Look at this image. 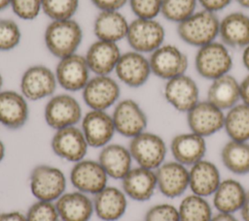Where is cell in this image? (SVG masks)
Wrapping results in <instances>:
<instances>
[{"mask_svg":"<svg viewBox=\"0 0 249 221\" xmlns=\"http://www.w3.org/2000/svg\"><path fill=\"white\" fill-rule=\"evenodd\" d=\"M121 181L126 197L136 202L150 200L158 189L156 172L139 166L131 168Z\"/></svg>","mask_w":249,"mask_h":221,"instance_id":"7402d4cb","label":"cell"},{"mask_svg":"<svg viewBox=\"0 0 249 221\" xmlns=\"http://www.w3.org/2000/svg\"><path fill=\"white\" fill-rule=\"evenodd\" d=\"M235 2L244 9H249V0H235Z\"/></svg>","mask_w":249,"mask_h":221,"instance_id":"816d5d0a","label":"cell"},{"mask_svg":"<svg viewBox=\"0 0 249 221\" xmlns=\"http://www.w3.org/2000/svg\"><path fill=\"white\" fill-rule=\"evenodd\" d=\"M223 165L232 174L249 173V142L230 140L221 150Z\"/></svg>","mask_w":249,"mask_h":221,"instance_id":"d6a6232c","label":"cell"},{"mask_svg":"<svg viewBox=\"0 0 249 221\" xmlns=\"http://www.w3.org/2000/svg\"><path fill=\"white\" fill-rule=\"evenodd\" d=\"M241 59H242V63H243L244 67L249 72V46H247L246 47L243 48Z\"/></svg>","mask_w":249,"mask_h":221,"instance_id":"c3c4849f","label":"cell"},{"mask_svg":"<svg viewBox=\"0 0 249 221\" xmlns=\"http://www.w3.org/2000/svg\"><path fill=\"white\" fill-rule=\"evenodd\" d=\"M178 211L180 221H210L213 216L206 199L194 193L181 201Z\"/></svg>","mask_w":249,"mask_h":221,"instance_id":"836d02e7","label":"cell"},{"mask_svg":"<svg viewBox=\"0 0 249 221\" xmlns=\"http://www.w3.org/2000/svg\"><path fill=\"white\" fill-rule=\"evenodd\" d=\"M114 73L124 85L137 88L144 85L152 75L149 58L140 52H122Z\"/></svg>","mask_w":249,"mask_h":221,"instance_id":"9a60e30c","label":"cell"},{"mask_svg":"<svg viewBox=\"0 0 249 221\" xmlns=\"http://www.w3.org/2000/svg\"><path fill=\"white\" fill-rule=\"evenodd\" d=\"M157 186L165 197H180L189 188V170L177 161L163 162L156 171Z\"/></svg>","mask_w":249,"mask_h":221,"instance_id":"d6986e66","label":"cell"},{"mask_svg":"<svg viewBox=\"0 0 249 221\" xmlns=\"http://www.w3.org/2000/svg\"><path fill=\"white\" fill-rule=\"evenodd\" d=\"M0 221H27L25 213L18 210L0 212Z\"/></svg>","mask_w":249,"mask_h":221,"instance_id":"ee69618b","label":"cell"},{"mask_svg":"<svg viewBox=\"0 0 249 221\" xmlns=\"http://www.w3.org/2000/svg\"><path fill=\"white\" fill-rule=\"evenodd\" d=\"M21 40L18 24L10 18H0V51L16 48Z\"/></svg>","mask_w":249,"mask_h":221,"instance_id":"8d00e7d4","label":"cell"},{"mask_svg":"<svg viewBox=\"0 0 249 221\" xmlns=\"http://www.w3.org/2000/svg\"><path fill=\"white\" fill-rule=\"evenodd\" d=\"M165 29L156 18L135 17L129 22L125 40L131 50L152 53L164 44Z\"/></svg>","mask_w":249,"mask_h":221,"instance_id":"5b68a950","label":"cell"},{"mask_svg":"<svg viewBox=\"0 0 249 221\" xmlns=\"http://www.w3.org/2000/svg\"><path fill=\"white\" fill-rule=\"evenodd\" d=\"M3 83H4V79H3V77H2V75L0 74V91L2 90V86H3Z\"/></svg>","mask_w":249,"mask_h":221,"instance_id":"f5cc1de1","label":"cell"},{"mask_svg":"<svg viewBox=\"0 0 249 221\" xmlns=\"http://www.w3.org/2000/svg\"><path fill=\"white\" fill-rule=\"evenodd\" d=\"M25 215L27 221H61L54 202L36 200Z\"/></svg>","mask_w":249,"mask_h":221,"instance_id":"74e56055","label":"cell"},{"mask_svg":"<svg viewBox=\"0 0 249 221\" xmlns=\"http://www.w3.org/2000/svg\"><path fill=\"white\" fill-rule=\"evenodd\" d=\"M121 88L118 81L109 76L90 78L82 90L84 103L89 110H107L115 106L120 98Z\"/></svg>","mask_w":249,"mask_h":221,"instance_id":"30bf717a","label":"cell"},{"mask_svg":"<svg viewBox=\"0 0 249 221\" xmlns=\"http://www.w3.org/2000/svg\"><path fill=\"white\" fill-rule=\"evenodd\" d=\"M54 203L61 221H89L94 213L92 199L77 190L65 192Z\"/></svg>","mask_w":249,"mask_h":221,"instance_id":"484cf974","label":"cell"},{"mask_svg":"<svg viewBox=\"0 0 249 221\" xmlns=\"http://www.w3.org/2000/svg\"><path fill=\"white\" fill-rule=\"evenodd\" d=\"M97 161L109 178L122 180L132 168L133 160L128 147L110 142L101 148Z\"/></svg>","mask_w":249,"mask_h":221,"instance_id":"4316f807","label":"cell"},{"mask_svg":"<svg viewBox=\"0 0 249 221\" xmlns=\"http://www.w3.org/2000/svg\"><path fill=\"white\" fill-rule=\"evenodd\" d=\"M210 221H238L232 213H224L218 212L216 215H213Z\"/></svg>","mask_w":249,"mask_h":221,"instance_id":"bcb514c9","label":"cell"},{"mask_svg":"<svg viewBox=\"0 0 249 221\" xmlns=\"http://www.w3.org/2000/svg\"><path fill=\"white\" fill-rule=\"evenodd\" d=\"M144 221H180L179 211L173 205L158 204L146 211Z\"/></svg>","mask_w":249,"mask_h":221,"instance_id":"60d3db41","label":"cell"},{"mask_svg":"<svg viewBox=\"0 0 249 221\" xmlns=\"http://www.w3.org/2000/svg\"><path fill=\"white\" fill-rule=\"evenodd\" d=\"M67 180L64 173L51 165L35 166L29 174V189L36 200L55 202L65 193Z\"/></svg>","mask_w":249,"mask_h":221,"instance_id":"277c9868","label":"cell"},{"mask_svg":"<svg viewBox=\"0 0 249 221\" xmlns=\"http://www.w3.org/2000/svg\"><path fill=\"white\" fill-rule=\"evenodd\" d=\"M5 154H6V147L4 142L0 140V164L2 163V161L5 158Z\"/></svg>","mask_w":249,"mask_h":221,"instance_id":"681fc988","label":"cell"},{"mask_svg":"<svg viewBox=\"0 0 249 221\" xmlns=\"http://www.w3.org/2000/svg\"><path fill=\"white\" fill-rule=\"evenodd\" d=\"M232 0H197V4H199L203 10L217 13L225 8H227Z\"/></svg>","mask_w":249,"mask_h":221,"instance_id":"7bdbcfd3","label":"cell"},{"mask_svg":"<svg viewBox=\"0 0 249 221\" xmlns=\"http://www.w3.org/2000/svg\"><path fill=\"white\" fill-rule=\"evenodd\" d=\"M58 60L54 70L57 84L69 92L82 91L90 79L85 56L76 52Z\"/></svg>","mask_w":249,"mask_h":221,"instance_id":"5bb4252c","label":"cell"},{"mask_svg":"<svg viewBox=\"0 0 249 221\" xmlns=\"http://www.w3.org/2000/svg\"><path fill=\"white\" fill-rule=\"evenodd\" d=\"M129 22L120 11H101L93 21V33L97 40L117 43L125 39Z\"/></svg>","mask_w":249,"mask_h":221,"instance_id":"f1b7e54d","label":"cell"},{"mask_svg":"<svg viewBox=\"0 0 249 221\" xmlns=\"http://www.w3.org/2000/svg\"><path fill=\"white\" fill-rule=\"evenodd\" d=\"M195 67L203 79L213 80L230 73L232 57L229 47L221 41H214L197 48Z\"/></svg>","mask_w":249,"mask_h":221,"instance_id":"3957f363","label":"cell"},{"mask_svg":"<svg viewBox=\"0 0 249 221\" xmlns=\"http://www.w3.org/2000/svg\"><path fill=\"white\" fill-rule=\"evenodd\" d=\"M240 212L243 221H249V192L246 193V197L240 208Z\"/></svg>","mask_w":249,"mask_h":221,"instance_id":"7dc6e473","label":"cell"},{"mask_svg":"<svg viewBox=\"0 0 249 221\" xmlns=\"http://www.w3.org/2000/svg\"><path fill=\"white\" fill-rule=\"evenodd\" d=\"M81 130L89 147L102 148L116 134L112 115L106 110H89L81 120Z\"/></svg>","mask_w":249,"mask_h":221,"instance_id":"2e32d148","label":"cell"},{"mask_svg":"<svg viewBox=\"0 0 249 221\" xmlns=\"http://www.w3.org/2000/svg\"><path fill=\"white\" fill-rule=\"evenodd\" d=\"M230 140L249 141V105L238 103L225 113L224 128Z\"/></svg>","mask_w":249,"mask_h":221,"instance_id":"1f68e13d","label":"cell"},{"mask_svg":"<svg viewBox=\"0 0 249 221\" xmlns=\"http://www.w3.org/2000/svg\"><path fill=\"white\" fill-rule=\"evenodd\" d=\"M225 112L207 100L199 101L187 112V124L191 132L203 138L212 136L224 128Z\"/></svg>","mask_w":249,"mask_h":221,"instance_id":"e0dca14e","label":"cell"},{"mask_svg":"<svg viewBox=\"0 0 249 221\" xmlns=\"http://www.w3.org/2000/svg\"><path fill=\"white\" fill-rule=\"evenodd\" d=\"M240 87V101L249 105V74L239 82Z\"/></svg>","mask_w":249,"mask_h":221,"instance_id":"f6af8a7d","label":"cell"},{"mask_svg":"<svg viewBox=\"0 0 249 221\" xmlns=\"http://www.w3.org/2000/svg\"><path fill=\"white\" fill-rule=\"evenodd\" d=\"M206 100L222 110H230L240 101L239 82L230 74L211 80Z\"/></svg>","mask_w":249,"mask_h":221,"instance_id":"f546056e","label":"cell"},{"mask_svg":"<svg viewBox=\"0 0 249 221\" xmlns=\"http://www.w3.org/2000/svg\"><path fill=\"white\" fill-rule=\"evenodd\" d=\"M127 147L137 166L154 171L164 162L167 152L163 139L147 131L130 139Z\"/></svg>","mask_w":249,"mask_h":221,"instance_id":"8992f818","label":"cell"},{"mask_svg":"<svg viewBox=\"0 0 249 221\" xmlns=\"http://www.w3.org/2000/svg\"><path fill=\"white\" fill-rule=\"evenodd\" d=\"M122 51L117 43L97 40L87 49L84 55L90 73L97 76H109L115 71Z\"/></svg>","mask_w":249,"mask_h":221,"instance_id":"44dd1931","label":"cell"},{"mask_svg":"<svg viewBox=\"0 0 249 221\" xmlns=\"http://www.w3.org/2000/svg\"><path fill=\"white\" fill-rule=\"evenodd\" d=\"M196 6L197 0H163L160 15L178 24L196 12Z\"/></svg>","mask_w":249,"mask_h":221,"instance_id":"e575fe53","label":"cell"},{"mask_svg":"<svg viewBox=\"0 0 249 221\" xmlns=\"http://www.w3.org/2000/svg\"><path fill=\"white\" fill-rule=\"evenodd\" d=\"M217 166L207 160H200L189 170V188L196 195L207 197L213 195L221 183Z\"/></svg>","mask_w":249,"mask_h":221,"instance_id":"83f0119b","label":"cell"},{"mask_svg":"<svg viewBox=\"0 0 249 221\" xmlns=\"http://www.w3.org/2000/svg\"><path fill=\"white\" fill-rule=\"evenodd\" d=\"M79 8V0H43L42 11L52 20L72 19Z\"/></svg>","mask_w":249,"mask_h":221,"instance_id":"d590c367","label":"cell"},{"mask_svg":"<svg viewBox=\"0 0 249 221\" xmlns=\"http://www.w3.org/2000/svg\"><path fill=\"white\" fill-rule=\"evenodd\" d=\"M57 85L54 71L41 64L28 67L19 81L20 93L28 101H40L52 97Z\"/></svg>","mask_w":249,"mask_h":221,"instance_id":"9c48e42d","label":"cell"},{"mask_svg":"<svg viewBox=\"0 0 249 221\" xmlns=\"http://www.w3.org/2000/svg\"><path fill=\"white\" fill-rule=\"evenodd\" d=\"M11 0H0V11H3L10 7Z\"/></svg>","mask_w":249,"mask_h":221,"instance_id":"f907efd6","label":"cell"},{"mask_svg":"<svg viewBox=\"0 0 249 221\" xmlns=\"http://www.w3.org/2000/svg\"><path fill=\"white\" fill-rule=\"evenodd\" d=\"M246 193L243 185L237 180L232 178L222 180L213 194V205L218 212L233 214L240 210Z\"/></svg>","mask_w":249,"mask_h":221,"instance_id":"4dcf8cb0","label":"cell"},{"mask_svg":"<svg viewBox=\"0 0 249 221\" xmlns=\"http://www.w3.org/2000/svg\"><path fill=\"white\" fill-rule=\"evenodd\" d=\"M112 118L116 133L128 139L146 131L148 118L140 107L133 99L119 100L114 106Z\"/></svg>","mask_w":249,"mask_h":221,"instance_id":"8fae6325","label":"cell"},{"mask_svg":"<svg viewBox=\"0 0 249 221\" xmlns=\"http://www.w3.org/2000/svg\"><path fill=\"white\" fill-rule=\"evenodd\" d=\"M219 38L229 48H244L249 46V16L232 12L220 19Z\"/></svg>","mask_w":249,"mask_h":221,"instance_id":"cb8c5ba5","label":"cell"},{"mask_svg":"<svg viewBox=\"0 0 249 221\" xmlns=\"http://www.w3.org/2000/svg\"><path fill=\"white\" fill-rule=\"evenodd\" d=\"M95 215L102 221L121 219L127 208V197L116 186H106L92 199Z\"/></svg>","mask_w":249,"mask_h":221,"instance_id":"603a6c76","label":"cell"},{"mask_svg":"<svg viewBox=\"0 0 249 221\" xmlns=\"http://www.w3.org/2000/svg\"><path fill=\"white\" fill-rule=\"evenodd\" d=\"M163 0H128L131 12L135 17L156 18L161 11Z\"/></svg>","mask_w":249,"mask_h":221,"instance_id":"ab89813d","label":"cell"},{"mask_svg":"<svg viewBox=\"0 0 249 221\" xmlns=\"http://www.w3.org/2000/svg\"><path fill=\"white\" fill-rule=\"evenodd\" d=\"M28 100L15 90L0 91V124L10 130L22 128L29 117Z\"/></svg>","mask_w":249,"mask_h":221,"instance_id":"ffe728a7","label":"cell"},{"mask_svg":"<svg viewBox=\"0 0 249 221\" xmlns=\"http://www.w3.org/2000/svg\"><path fill=\"white\" fill-rule=\"evenodd\" d=\"M93 6L101 11H119L128 0H90Z\"/></svg>","mask_w":249,"mask_h":221,"instance_id":"b9f144b4","label":"cell"},{"mask_svg":"<svg viewBox=\"0 0 249 221\" xmlns=\"http://www.w3.org/2000/svg\"><path fill=\"white\" fill-rule=\"evenodd\" d=\"M69 174L70 182L77 191L92 196L107 186L109 178L99 162L91 159L74 163Z\"/></svg>","mask_w":249,"mask_h":221,"instance_id":"7c38bea8","label":"cell"},{"mask_svg":"<svg viewBox=\"0 0 249 221\" xmlns=\"http://www.w3.org/2000/svg\"><path fill=\"white\" fill-rule=\"evenodd\" d=\"M220 18L215 13L200 10L177 24V34L186 44L200 47L219 37Z\"/></svg>","mask_w":249,"mask_h":221,"instance_id":"7a4b0ae2","label":"cell"},{"mask_svg":"<svg viewBox=\"0 0 249 221\" xmlns=\"http://www.w3.org/2000/svg\"><path fill=\"white\" fill-rule=\"evenodd\" d=\"M163 96L173 109L187 113L199 102V89L195 79L184 74L166 80Z\"/></svg>","mask_w":249,"mask_h":221,"instance_id":"ac0fdd59","label":"cell"},{"mask_svg":"<svg viewBox=\"0 0 249 221\" xmlns=\"http://www.w3.org/2000/svg\"><path fill=\"white\" fill-rule=\"evenodd\" d=\"M170 150L175 161L186 167L193 166L205 156V138L191 131L178 134L170 142Z\"/></svg>","mask_w":249,"mask_h":221,"instance_id":"d4e9b609","label":"cell"},{"mask_svg":"<svg viewBox=\"0 0 249 221\" xmlns=\"http://www.w3.org/2000/svg\"><path fill=\"white\" fill-rule=\"evenodd\" d=\"M83 115L78 100L67 93L53 95L44 109V119L47 125L54 131L76 126L82 120Z\"/></svg>","mask_w":249,"mask_h":221,"instance_id":"52a82bcc","label":"cell"},{"mask_svg":"<svg viewBox=\"0 0 249 221\" xmlns=\"http://www.w3.org/2000/svg\"><path fill=\"white\" fill-rule=\"evenodd\" d=\"M43 0H11L14 14L22 20L35 19L42 11Z\"/></svg>","mask_w":249,"mask_h":221,"instance_id":"f35d334b","label":"cell"},{"mask_svg":"<svg viewBox=\"0 0 249 221\" xmlns=\"http://www.w3.org/2000/svg\"><path fill=\"white\" fill-rule=\"evenodd\" d=\"M152 74L168 80L186 74L189 66L187 55L176 46L163 44L149 55Z\"/></svg>","mask_w":249,"mask_h":221,"instance_id":"ba28073f","label":"cell"},{"mask_svg":"<svg viewBox=\"0 0 249 221\" xmlns=\"http://www.w3.org/2000/svg\"><path fill=\"white\" fill-rule=\"evenodd\" d=\"M82 41V27L73 18L52 20L44 32V43L47 49L58 59L76 53Z\"/></svg>","mask_w":249,"mask_h":221,"instance_id":"6da1fadb","label":"cell"},{"mask_svg":"<svg viewBox=\"0 0 249 221\" xmlns=\"http://www.w3.org/2000/svg\"><path fill=\"white\" fill-rule=\"evenodd\" d=\"M89 147L81 128L77 126L55 130L51 140L53 152L57 157L71 163L85 159Z\"/></svg>","mask_w":249,"mask_h":221,"instance_id":"4fadbf2b","label":"cell"}]
</instances>
